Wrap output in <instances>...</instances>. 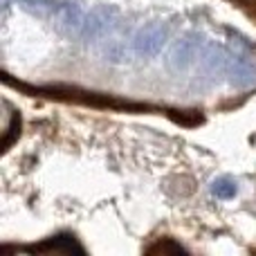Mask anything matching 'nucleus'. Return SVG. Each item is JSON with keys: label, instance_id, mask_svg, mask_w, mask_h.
Wrapping results in <instances>:
<instances>
[{"label": "nucleus", "instance_id": "f257e3e1", "mask_svg": "<svg viewBox=\"0 0 256 256\" xmlns=\"http://www.w3.org/2000/svg\"><path fill=\"white\" fill-rule=\"evenodd\" d=\"M115 27H117V7H112V4H99L90 14H86L79 38H86V40L99 38V36H106L108 32H112Z\"/></svg>", "mask_w": 256, "mask_h": 256}, {"label": "nucleus", "instance_id": "0eeeda50", "mask_svg": "<svg viewBox=\"0 0 256 256\" xmlns=\"http://www.w3.org/2000/svg\"><path fill=\"white\" fill-rule=\"evenodd\" d=\"M104 54H106V58L110 63H124L128 61V52L124 45H120L117 40H110V43L106 45V50H104Z\"/></svg>", "mask_w": 256, "mask_h": 256}, {"label": "nucleus", "instance_id": "f03ea898", "mask_svg": "<svg viewBox=\"0 0 256 256\" xmlns=\"http://www.w3.org/2000/svg\"><path fill=\"white\" fill-rule=\"evenodd\" d=\"M166 40L168 27L162 25V22H153V25H146L144 30L137 32L135 40H132V50L137 54H144V56H155L166 45Z\"/></svg>", "mask_w": 256, "mask_h": 256}, {"label": "nucleus", "instance_id": "423d86ee", "mask_svg": "<svg viewBox=\"0 0 256 256\" xmlns=\"http://www.w3.org/2000/svg\"><path fill=\"white\" fill-rule=\"evenodd\" d=\"M16 2H20L22 9L38 14V16H56L61 7V0H16Z\"/></svg>", "mask_w": 256, "mask_h": 256}, {"label": "nucleus", "instance_id": "39448f33", "mask_svg": "<svg viewBox=\"0 0 256 256\" xmlns=\"http://www.w3.org/2000/svg\"><path fill=\"white\" fill-rule=\"evenodd\" d=\"M40 252L43 250H54V252H84V248H81L79 243H76V238L74 236H70V234H61V236H54V238H50L48 243H43L40 245Z\"/></svg>", "mask_w": 256, "mask_h": 256}, {"label": "nucleus", "instance_id": "20e7f679", "mask_svg": "<svg viewBox=\"0 0 256 256\" xmlns=\"http://www.w3.org/2000/svg\"><path fill=\"white\" fill-rule=\"evenodd\" d=\"M209 189H212L214 198H218V200H232L236 194H238V184H236V180L234 178H230V176L216 178Z\"/></svg>", "mask_w": 256, "mask_h": 256}, {"label": "nucleus", "instance_id": "7ed1b4c3", "mask_svg": "<svg viewBox=\"0 0 256 256\" xmlns=\"http://www.w3.org/2000/svg\"><path fill=\"white\" fill-rule=\"evenodd\" d=\"M200 38L198 36H186V38H182L180 43L173 48L171 56H168V68L176 72L180 70H186V68L194 63V58L198 56V50H200Z\"/></svg>", "mask_w": 256, "mask_h": 256}]
</instances>
